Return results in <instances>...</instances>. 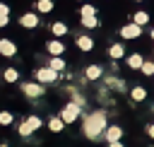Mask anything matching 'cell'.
<instances>
[{
  "mask_svg": "<svg viewBox=\"0 0 154 147\" xmlns=\"http://www.w3.org/2000/svg\"><path fill=\"white\" fill-rule=\"evenodd\" d=\"M106 130V113L103 111H91L84 116V135L89 140H96Z\"/></svg>",
  "mask_w": 154,
  "mask_h": 147,
  "instance_id": "obj_1",
  "label": "cell"
},
{
  "mask_svg": "<svg viewBox=\"0 0 154 147\" xmlns=\"http://www.w3.org/2000/svg\"><path fill=\"white\" fill-rule=\"evenodd\" d=\"M79 104L77 101H70L67 106H63V111H60V118L65 120V123H72V120H77V116H79Z\"/></svg>",
  "mask_w": 154,
  "mask_h": 147,
  "instance_id": "obj_2",
  "label": "cell"
},
{
  "mask_svg": "<svg viewBox=\"0 0 154 147\" xmlns=\"http://www.w3.org/2000/svg\"><path fill=\"white\" fill-rule=\"evenodd\" d=\"M36 80H38L41 84H51V82L58 80V70H53L51 65H48V67H41V70H36Z\"/></svg>",
  "mask_w": 154,
  "mask_h": 147,
  "instance_id": "obj_3",
  "label": "cell"
},
{
  "mask_svg": "<svg viewBox=\"0 0 154 147\" xmlns=\"http://www.w3.org/2000/svg\"><path fill=\"white\" fill-rule=\"evenodd\" d=\"M22 92L26 94V96H31V99H38V96H43V87L41 84H36V82H24L22 84Z\"/></svg>",
  "mask_w": 154,
  "mask_h": 147,
  "instance_id": "obj_4",
  "label": "cell"
},
{
  "mask_svg": "<svg viewBox=\"0 0 154 147\" xmlns=\"http://www.w3.org/2000/svg\"><path fill=\"white\" fill-rule=\"evenodd\" d=\"M140 34H142V27L135 24V22H132V24H125V27L120 29V36H123V39H137Z\"/></svg>",
  "mask_w": 154,
  "mask_h": 147,
  "instance_id": "obj_5",
  "label": "cell"
},
{
  "mask_svg": "<svg viewBox=\"0 0 154 147\" xmlns=\"http://www.w3.org/2000/svg\"><path fill=\"white\" fill-rule=\"evenodd\" d=\"M17 53V46L10 41V39H0V55H5V58H12Z\"/></svg>",
  "mask_w": 154,
  "mask_h": 147,
  "instance_id": "obj_6",
  "label": "cell"
},
{
  "mask_svg": "<svg viewBox=\"0 0 154 147\" xmlns=\"http://www.w3.org/2000/svg\"><path fill=\"white\" fill-rule=\"evenodd\" d=\"M103 135H106V142H116V140L123 137V128L120 125H111V128L103 130Z\"/></svg>",
  "mask_w": 154,
  "mask_h": 147,
  "instance_id": "obj_7",
  "label": "cell"
},
{
  "mask_svg": "<svg viewBox=\"0 0 154 147\" xmlns=\"http://www.w3.org/2000/svg\"><path fill=\"white\" fill-rule=\"evenodd\" d=\"M19 24H22V27H26V29H34V27L38 24V17H36L34 12H26V14H22Z\"/></svg>",
  "mask_w": 154,
  "mask_h": 147,
  "instance_id": "obj_8",
  "label": "cell"
},
{
  "mask_svg": "<svg viewBox=\"0 0 154 147\" xmlns=\"http://www.w3.org/2000/svg\"><path fill=\"white\" fill-rule=\"evenodd\" d=\"M142 63H144V58L140 53H132L128 58V67H132V70H142Z\"/></svg>",
  "mask_w": 154,
  "mask_h": 147,
  "instance_id": "obj_9",
  "label": "cell"
},
{
  "mask_svg": "<svg viewBox=\"0 0 154 147\" xmlns=\"http://www.w3.org/2000/svg\"><path fill=\"white\" fill-rule=\"evenodd\" d=\"M130 96H132V101H144V99H147V89H144V87H132Z\"/></svg>",
  "mask_w": 154,
  "mask_h": 147,
  "instance_id": "obj_10",
  "label": "cell"
},
{
  "mask_svg": "<svg viewBox=\"0 0 154 147\" xmlns=\"http://www.w3.org/2000/svg\"><path fill=\"white\" fill-rule=\"evenodd\" d=\"M48 128H51L53 133H60V130L65 128V120H63L60 116H55V118H51V120H48Z\"/></svg>",
  "mask_w": 154,
  "mask_h": 147,
  "instance_id": "obj_11",
  "label": "cell"
},
{
  "mask_svg": "<svg viewBox=\"0 0 154 147\" xmlns=\"http://www.w3.org/2000/svg\"><path fill=\"white\" fill-rule=\"evenodd\" d=\"M77 46H79L82 51H91V48H94V41H91L89 36H77Z\"/></svg>",
  "mask_w": 154,
  "mask_h": 147,
  "instance_id": "obj_12",
  "label": "cell"
},
{
  "mask_svg": "<svg viewBox=\"0 0 154 147\" xmlns=\"http://www.w3.org/2000/svg\"><path fill=\"white\" fill-rule=\"evenodd\" d=\"M63 51H65V46H63L60 41H48V53H51V55H60Z\"/></svg>",
  "mask_w": 154,
  "mask_h": 147,
  "instance_id": "obj_13",
  "label": "cell"
},
{
  "mask_svg": "<svg viewBox=\"0 0 154 147\" xmlns=\"http://www.w3.org/2000/svg\"><path fill=\"white\" fill-rule=\"evenodd\" d=\"M108 55H111L113 60H118V58H123V55H125V48H123L120 43H113V46H111V51H108Z\"/></svg>",
  "mask_w": 154,
  "mask_h": 147,
  "instance_id": "obj_14",
  "label": "cell"
},
{
  "mask_svg": "<svg viewBox=\"0 0 154 147\" xmlns=\"http://www.w3.org/2000/svg\"><path fill=\"white\" fill-rule=\"evenodd\" d=\"M84 77H87V80H99V77H101V67H99V65H89L87 72H84Z\"/></svg>",
  "mask_w": 154,
  "mask_h": 147,
  "instance_id": "obj_15",
  "label": "cell"
},
{
  "mask_svg": "<svg viewBox=\"0 0 154 147\" xmlns=\"http://www.w3.org/2000/svg\"><path fill=\"white\" fill-rule=\"evenodd\" d=\"M132 22L140 24V27H144V24L149 22V14H147V12H135V14H132Z\"/></svg>",
  "mask_w": 154,
  "mask_h": 147,
  "instance_id": "obj_16",
  "label": "cell"
},
{
  "mask_svg": "<svg viewBox=\"0 0 154 147\" xmlns=\"http://www.w3.org/2000/svg\"><path fill=\"white\" fill-rule=\"evenodd\" d=\"M2 80H5V82H17V80H19V72L12 70V67H7V70L2 72Z\"/></svg>",
  "mask_w": 154,
  "mask_h": 147,
  "instance_id": "obj_17",
  "label": "cell"
},
{
  "mask_svg": "<svg viewBox=\"0 0 154 147\" xmlns=\"http://www.w3.org/2000/svg\"><path fill=\"white\" fill-rule=\"evenodd\" d=\"M82 24H84L87 29H94V27H99V19H96L94 14H87V17H82Z\"/></svg>",
  "mask_w": 154,
  "mask_h": 147,
  "instance_id": "obj_18",
  "label": "cell"
},
{
  "mask_svg": "<svg viewBox=\"0 0 154 147\" xmlns=\"http://www.w3.org/2000/svg\"><path fill=\"white\" fill-rule=\"evenodd\" d=\"M51 31H53L55 36H65V34H67V27H65L63 22H55V24L51 27Z\"/></svg>",
  "mask_w": 154,
  "mask_h": 147,
  "instance_id": "obj_19",
  "label": "cell"
},
{
  "mask_svg": "<svg viewBox=\"0 0 154 147\" xmlns=\"http://www.w3.org/2000/svg\"><path fill=\"white\" fill-rule=\"evenodd\" d=\"M48 65H51V67H53V70H58V72H60V70H63V67H65V60H63V58H60V55H53V58H51V63H48Z\"/></svg>",
  "mask_w": 154,
  "mask_h": 147,
  "instance_id": "obj_20",
  "label": "cell"
},
{
  "mask_svg": "<svg viewBox=\"0 0 154 147\" xmlns=\"http://www.w3.org/2000/svg\"><path fill=\"white\" fill-rule=\"evenodd\" d=\"M24 123H26V125H29V128H31V133H34V130H36V128H41V123H43V120H41V118H38V116H29V118H26V120H24Z\"/></svg>",
  "mask_w": 154,
  "mask_h": 147,
  "instance_id": "obj_21",
  "label": "cell"
},
{
  "mask_svg": "<svg viewBox=\"0 0 154 147\" xmlns=\"http://www.w3.org/2000/svg\"><path fill=\"white\" fill-rule=\"evenodd\" d=\"M36 10L38 12H51L53 10V0H38L36 2Z\"/></svg>",
  "mask_w": 154,
  "mask_h": 147,
  "instance_id": "obj_22",
  "label": "cell"
},
{
  "mask_svg": "<svg viewBox=\"0 0 154 147\" xmlns=\"http://www.w3.org/2000/svg\"><path fill=\"white\" fill-rule=\"evenodd\" d=\"M12 123V113L10 111H0V125H10Z\"/></svg>",
  "mask_w": 154,
  "mask_h": 147,
  "instance_id": "obj_23",
  "label": "cell"
},
{
  "mask_svg": "<svg viewBox=\"0 0 154 147\" xmlns=\"http://www.w3.org/2000/svg\"><path fill=\"white\" fill-rule=\"evenodd\" d=\"M142 72H144V75H154V63H152V60H144V63H142Z\"/></svg>",
  "mask_w": 154,
  "mask_h": 147,
  "instance_id": "obj_24",
  "label": "cell"
},
{
  "mask_svg": "<svg viewBox=\"0 0 154 147\" xmlns=\"http://www.w3.org/2000/svg\"><path fill=\"white\" fill-rule=\"evenodd\" d=\"M87 14H96V10H94L91 5H87V2H84V5H82V17H87Z\"/></svg>",
  "mask_w": 154,
  "mask_h": 147,
  "instance_id": "obj_25",
  "label": "cell"
},
{
  "mask_svg": "<svg viewBox=\"0 0 154 147\" xmlns=\"http://www.w3.org/2000/svg\"><path fill=\"white\" fill-rule=\"evenodd\" d=\"M19 135H22V137H26V135H31V128H29L26 123H22V125H19Z\"/></svg>",
  "mask_w": 154,
  "mask_h": 147,
  "instance_id": "obj_26",
  "label": "cell"
},
{
  "mask_svg": "<svg viewBox=\"0 0 154 147\" xmlns=\"http://www.w3.org/2000/svg\"><path fill=\"white\" fill-rule=\"evenodd\" d=\"M7 14H10V7L5 2H0V17H7Z\"/></svg>",
  "mask_w": 154,
  "mask_h": 147,
  "instance_id": "obj_27",
  "label": "cell"
},
{
  "mask_svg": "<svg viewBox=\"0 0 154 147\" xmlns=\"http://www.w3.org/2000/svg\"><path fill=\"white\" fill-rule=\"evenodd\" d=\"M108 147H125V145H123L120 140H116V142H108Z\"/></svg>",
  "mask_w": 154,
  "mask_h": 147,
  "instance_id": "obj_28",
  "label": "cell"
},
{
  "mask_svg": "<svg viewBox=\"0 0 154 147\" xmlns=\"http://www.w3.org/2000/svg\"><path fill=\"white\" fill-rule=\"evenodd\" d=\"M147 135H149V137H154V123H152V125H147Z\"/></svg>",
  "mask_w": 154,
  "mask_h": 147,
  "instance_id": "obj_29",
  "label": "cell"
},
{
  "mask_svg": "<svg viewBox=\"0 0 154 147\" xmlns=\"http://www.w3.org/2000/svg\"><path fill=\"white\" fill-rule=\"evenodd\" d=\"M7 24V17H0V27H5Z\"/></svg>",
  "mask_w": 154,
  "mask_h": 147,
  "instance_id": "obj_30",
  "label": "cell"
},
{
  "mask_svg": "<svg viewBox=\"0 0 154 147\" xmlns=\"http://www.w3.org/2000/svg\"><path fill=\"white\" fill-rule=\"evenodd\" d=\"M152 39H154V29H152Z\"/></svg>",
  "mask_w": 154,
  "mask_h": 147,
  "instance_id": "obj_31",
  "label": "cell"
},
{
  "mask_svg": "<svg viewBox=\"0 0 154 147\" xmlns=\"http://www.w3.org/2000/svg\"><path fill=\"white\" fill-rule=\"evenodd\" d=\"M0 147H10V145H0Z\"/></svg>",
  "mask_w": 154,
  "mask_h": 147,
  "instance_id": "obj_32",
  "label": "cell"
},
{
  "mask_svg": "<svg viewBox=\"0 0 154 147\" xmlns=\"http://www.w3.org/2000/svg\"><path fill=\"white\" fill-rule=\"evenodd\" d=\"M82 2H84V0H82Z\"/></svg>",
  "mask_w": 154,
  "mask_h": 147,
  "instance_id": "obj_33",
  "label": "cell"
}]
</instances>
